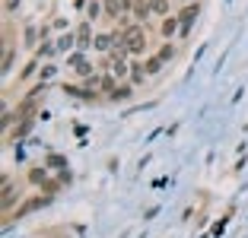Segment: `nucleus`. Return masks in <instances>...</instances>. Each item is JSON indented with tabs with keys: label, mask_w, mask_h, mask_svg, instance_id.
I'll use <instances>...</instances> for the list:
<instances>
[{
	"label": "nucleus",
	"mask_w": 248,
	"mask_h": 238,
	"mask_svg": "<svg viewBox=\"0 0 248 238\" xmlns=\"http://www.w3.org/2000/svg\"><path fill=\"white\" fill-rule=\"evenodd\" d=\"M121 42H124V51H127V54H143L146 51V29L140 22H134V26L121 29Z\"/></svg>",
	"instance_id": "f257e3e1"
},
{
	"label": "nucleus",
	"mask_w": 248,
	"mask_h": 238,
	"mask_svg": "<svg viewBox=\"0 0 248 238\" xmlns=\"http://www.w3.org/2000/svg\"><path fill=\"white\" fill-rule=\"evenodd\" d=\"M197 16H201V3H188V7H185L182 13H178V19H182V32H185V35L191 32V26L197 22Z\"/></svg>",
	"instance_id": "7ed1b4c3"
},
{
	"label": "nucleus",
	"mask_w": 248,
	"mask_h": 238,
	"mask_svg": "<svg viewBox=\"0 0 248 238\" xmlns=\"http://www.w3.org/2000/svg\"><path fill=\"white\" fill-rule=\"evenodd\" d=\"M48 200H51V197H32V200H26V203H22V207H19V209H16V213H10V216H7V219H19V216H29L32 209H38V207H45V203H48Z\"/></svg>",
	"instance_id": "20e7f679"
},
{
	"label": "nucleus",
	"mask_w": 248,
	"mask_h": 238,
	"mask_svg": "<svg viewBox=\"0 0 248 238\" xmlns=\"http://www.w3.org/2000/svg\"><path fill=\"white\" fill-rule=\"evenodd\" d=\"M73 45H77V35H73V32H70V35H61V38H58V51H70Z\"/></svg>",
	"instance_id": "4468645a"
},
{
	"label": "nucleus",
	"mask_w": 248,
	"mask_h": 238,
	"mask_svg": "<svg viewBox=\"0 0 248 238\" xmlns=\"http://www.w3.org/2000/svg\"><path fill=\"white\" fill-rule=\"evenodd\" d=\"M162 38H166V42H172V38L178 35V32H182V19H178V16H166V19H162Z\"/></svg>",
	"instance_id": "39448f33"
},
{
	"label": "nucleus",
	"mask_w": 248,
	"mask_h": 238,
	"mask_svg": "<svg viewBox=\"0 0 248 238\" xmlns=\"http://www.w3.org/2000/svg\"><path fill=\"white\" fill-rule=\"evenodd\" d=\"M143 70H146V76H156V73L162 70V60H159V58H150V60L143 64Z\"/></svg>",
	"instance_id": "ddd939ff"
},
{
	"label": "nucleus",
	"mask_w": 248,
	"mask_h": 238,
	"mask_svg": "<svg viewBox=\"0 0 248 238\" xmlns=\"http://www.w3.org/2000/svg\"><path fill=\"white\" fill-rule=\"evenodd\" d=\"M77 42H80V48H93V29H89V22H83V26H80Z\"/></svg>",
	"instance_id": "1a4fd4ad"
},
{
	"label": "nucleus",
	"mask_w": 248,
	"mask_h": 238,
	"mask_svg": "<svg viewBox=\"0 0 248 238\" xmlns=\"http://www.w3.org/2000/svg\"><path fill=\"white\" fill-rule=\"evenodd\" d=\"M108 95H111L115 102H127V99H131V86H115Z\"/></svg>",
	"instance_id": "9b49d317"
},
{
	"label": "nucleus",
	"mask_w": 248,
	"mask_h": 238,
	"mask_svg": "<svg viewBox=\"0 0 248 238\" xmlns=\"http://www.w3.org/2000/svg\"><path fill=\"white\" fill-rule=\"evenodd\" d=\"M70 67H73V73H80V76H93V67H89V60L83 58V54H70Z\"/></svg>",
	"instance_id": "0eeeda50"
},
{
	"label": "nucleus",
	"mask_w": 248,
	"mask_h": 238,
	"mask_svg": "<svg viewBox=\"0 0 248 238\" xmlns=\"http://www.w3.org/2000/svg\"><path fill=\"white\" fill-rule=\"evenodd\" d=\"M54 70H58L54 64H45V70H42V79H51V76H54Z\"/></svg>",
	"instance_id": "dca6fc26"
},
{
	"label": "nucleus",
	"mask_w": 248,
	"mask_h": 238,
	"mask_svg": "<svg viewBox=\"0 0 248 238\" xmlns=\"http://www.w3.org/2000/svg\"><path fill=\"white\" fill-rule=\"evenodd\" d=\"M131 16H134V22H140V26H143L146 19H150V0H134L131 3Z\"/></svg>",
	"instance_id": "423d86ee"
},
{
	"label": "nucleus",
	"mask_w": 248,
	"mask_h": 238,
	"mask_svg": "<svg viewBox=\"0 0 248 238\" xmlns=\"http://www.w3.org/2000/svg\"><path fill=\"white\" fill-rule=\"evenodd\" d=\"M150 13L153 16H172V7H169V0H150Z\"/></svg>",
	"instance_id": "6e6552de"
},
{
	"label": "nucleus",
	"mask_w": 248,
	"mask_h": 238,
	"mask_svg": "<svg viewBox=\"0 0 248 238\" xmlns=\"http://www.w3.org/2000/svg\"><path fill=\"white\" fill-rule=\"evenodd\" d=\"M16 200H19V188H16V181L10 175H3V209H7V216H10V209H13Z\"/></svg>",
	"instance_id": "f03ea898"
},
{
	"label": "nucleus",
	"mask_w": 248,
	"mask_h": 238,
	"mask_svg": "<svg viewBox=\"0 0 248 238\" xmlns=\"http://www.w3.org/2000/svg\"><path fill=\"white\" fill-rule=\"evenodd\" d=\"M29 178L35 181V184H45V181H48V168H32Z\"/></svg>",
	"instance_id": "2eb2a0df"
},
{
	"label": "nucleus",
	"mask_w": 248,
	"mask_h": 238,
	"mask_svg": "<svg viewBox=\"0 0 248 238\" xmlns=\"http://www.w3.org/2000/svg\"><path fill=\"white\" fill-rule=\"evenodd\" d=\"M86 13H89V22H93V19H99V16L105 13V7H102V3H99V0H89V7H86Z\"/></svg>",
	"instance_id": "f8f14e48"
},
{
	"label": "nucleus",
	"mask_w": 248,
	"mask_h": 238,
	"mask_svg": "<svg viewBox=\"0 0 248 238\" xmlns=\"http://www.w3.org/2000/svg\"><path fill=\"white\" fill-rule=\"evenodd\" d=\"M156 58H159L162 64H169V60L175 58V45H172V42H166V45H162V48H159V54H156Z\"/></svg>",
	"instance_id": "9d476101"
}]
</instances>
